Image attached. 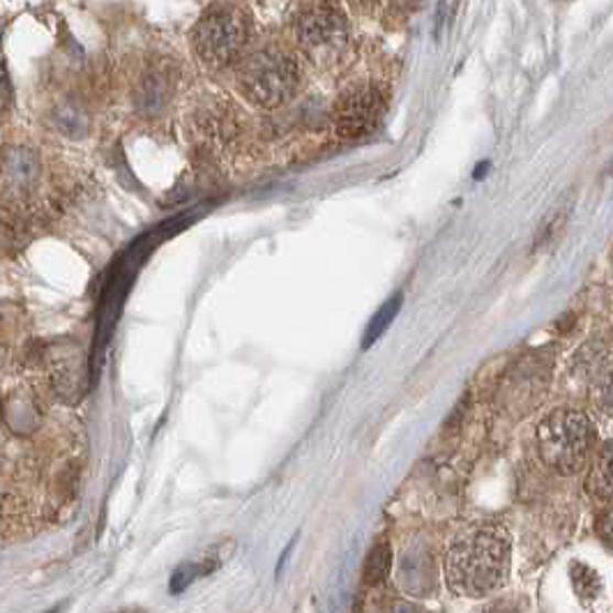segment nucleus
Instances as JSON below:
<instances>
[{
  "mask_svg": "<svg viewBox=\"0 0 613 613\" xmlns=\"http://www.w3.org/2000/svg\"><path fill=\"white\" fill-rule=\"evenodd\" d=\"M510 535L494 524H480L455 537L446 554V581L461 598L499 591L510 574Z\"/></svg>",
  "mask_w": 613,
  "mask_h": 613,
  "instance_id": "1",
  "label": "nucleus"
},
{
  "mask_svg": "<svg viewBox=\"0 0 613 613\" xmlns=\"http://www.w3.org/2000/svg\"><path fill=\"white\" fill-rule=\"evenodd\" d=\"M535 440L547 469L558 475H577L598 450V429L585 413L558 408L537 425Z\"/></svg>",
  "mask_w": 613,
  "mask_h": 613,
  "instance_id": "2",
  "label": "nucleus"
},
{
  "mask_svg": "<svg viewBox=\"0 0 613 613\" xmlns=\"http://www.w3.org/2000/svg\"><path fill=\"white\" fill-rule=\"evenodd\" d=\"M298 65L280 48H263L238 69V90L259 109L284 107L298 92Z\"/></svg>",
  "mask_w": 613,
  "mask_h": 613,
  "instance_id": "3",
  "label": "nucleus"
},
{
  "mask_svg": "<svg viewBox=\"0 0 613 613\" xmlns=\"http://www.w3.org/2000/svg\"><path fill=\"white\" fill-rule=\"evenodd\" d=\"M250 40V23L244 14L219 8L210 10L194 29V48L199 58L212 67L225 69L238 63Z\"/></svg>",
  "mask_w": 613,
  "mask_h": 613,
  "instance_id": "4",
  "label": "nucleus"
},
{
  "mask_svg": "<svg viewBox=\"0 0 613 613\" xmlns=\"http://www.w3.org/2000/svg\"><path fill=\"white\" fill-rule=\"evenodd\" d=\"M42 180V157L31 143H6L0 149V189L6 206L23 210Z\"/></svg>",
  "mask_w": 613,
  "mask_h": 613,
  "instance_id": "5",
  "label": "nucleus"
},
{
  "mask_svg": "<svg viewBox=\"0 0 613 613\" xmlns=\"http://www.w3.org/2000/svg\"><path fill=\"white\" fill-rule=\"evenodd\" d=\"M40 366L54 395L75 404L86 392V358L75 341H52L40 351Z\"/></svg>",
  "mask_w": 613,
  "mask_h": 613,
  "instance_id": "6",
  "label": "nucleus"
},
{
  "mask_svg": "<svg viewBox=\"0 0 613 613\" xmlns=\"http://www.w3.org/2000/svg\"><path fill=\"white\" fill-rule=\"evenodd\" d=\"M385 100L374 86H353L337 97L332 120L335 130L344 139H362L372 134L383 120Z\"/></svg>",
  "mask_w": 613,
  "mask_h": 613,
  "instance_id": "7",
  "label": "nucleus"
},
{
  "mask_svg": "<svg viewBox=\"0 0 613 613\" xmlns=\"http://www.w3.org/2000/svg\"><path fill=\"white\" fill-rule=\"evenodd\" d=\"M296 37L311 58H330L347 44L349 23L339 10L316 6L298 17Z\"/></svg>",
  "mask_w": 613,
  "mask_h": 613,
  "instance_id": "8",
  "label": "nucleus"
},
{
  "mask_svg": "<svg viewBox=\"0 0 613 613\" xmlns=\"http://www.w3.org/2000/svg\"><path fill=\"white\" fill-rule=\"evenodd\" d=\"M168 95H171V81H168L166 69L164 67H151L149 72H145L141 84H139L136 107H139V111L153 116V113L164 109Z\"/></svg>",
  "mask_w": 613,
  "mask_h": 613,
  "instance_id": "9",
  "label": "nucleus"
},
{
  "mask_svg": "<svg viewBox=\"0 0 613 613\" xmlns=\"http://www.w3.org/2000/svg\"><path fill=\"white\" fill-rule=\"evenodd\" d=\"M585 489L595 501H611V489H613V450L606 444L604 450L595 457L591 473L585 478Z\"/></svg>",
  "mask_w": 613,
  "mask_h": 613,
  "instance_id": "10",
  "label": "nucleus"
},
{
  "mask_svg": "<svg viewBox=\"0 0 613 613\" xmlns=\"http://www.w3.org/2000/svg\"><path fill=\"white\" fill-rule=\"evenodd\" d=\"M402 303H404V296L402 293H397V296H392L376 314L374 318L370 321V326H366V332H364V341H362V347L364 349H370L372 344H376V341L385 335V330L392 326V321H395L399 309H402Z\"/></svg>",
  "mask_w": 613,
  "mask_h": 613,
  "instance_id": "11",
  "label": "nucleus"
},
{
  "mask_svg": "<svg viewBox=\"0 0 613 613\" xmlns=\"http://www.w3.org/2000/svg\"><path fill=\"white\" fill-rule=\"evenodd\" d=\"M390 568H392L390 545L387 543L374 545V549L370 551V556H366V562H364V581L370 585L383 583L390 574Z\"/></svg>",
  "mask_w": 613,
  "mask_h": 613,
  "instance_id": "12",
  "label": "nucleus"
},
{
  "mask_svg": "<svg viewBox=\"0 0 613 613\" xmlns=\"http://www.w3.org/2000/svg\"><path fill=\"white\" fill-rule=\"evenodd\" d=\"M54 118H56V125L61 132H65L67 136H84L86 134V116L84 111L77 107V105H72V102H65L61 105L56 111H54Z\"/></svg>",
  "mask_w": 613,
  "mask_h": 613,
  "instance_id": "13",
  "label": "nucleus"
},
{
  "mask_svg": "<svg viewBox=\"0 0 613 613\" xmlns=\"http://www.w3.org/2000/svg\"><path fill=\"white\" fill-rule=\"evenodd\" d=\"M14 113V86L8 65L0 61V125L8 122Z\"/></svg>",
  "mask_w": 613,
  "mask_h": 613,
  "instance_id": "14",
  "label": "nucleus"
},
{
  "mask_svg": "<svg viewBox=\"0 0 613 613\" xmlns=\"http://www.w3.org/2000/svg\"><path fill=\"white\" fill-rule=\"evenodd\" d=\"M598 528L602 533V539L609 545L611 543V510L604 512V517L598 522Z\"/></svg>",
  "mask_w": 613,
  "mask_h": 613,
  "instance_id": "15",
  "label": "nucleus"
},
{
  "mask_svg": "<svg viewBox=\"0 0 613 613\" xmlns=\"http://www.w3.org/2000/svg\"><path fill=\"white\" fill-rule=\"evenodd\" d=\"M6 362H8V347L0 341V370H3Z\"/></svg>",
  "mask_w": 613,
  "mask_h": 613,
  "instance_id": "16",
  "label": "nucleus"
}]
</instances>
